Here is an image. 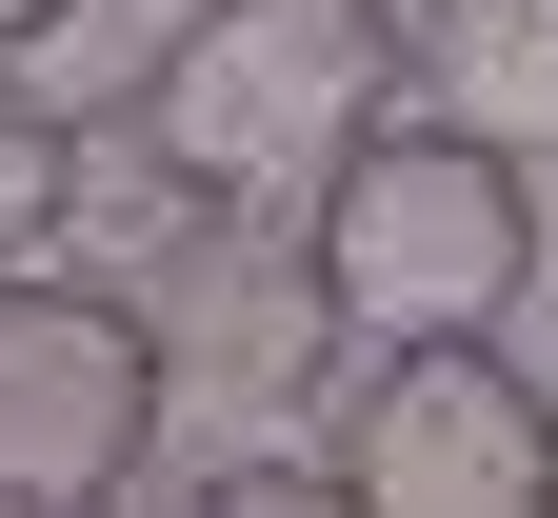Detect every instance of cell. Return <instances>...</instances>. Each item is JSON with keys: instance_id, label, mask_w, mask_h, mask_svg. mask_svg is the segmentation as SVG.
Returning <instances> with one entry per match:
<instances>
[{"instance_id": "cell-1", "label": "cell", "mask_w": 558, "mask_h": 518, "mask_svg": "<svg viewBox=\"0 0 558 518\" xmlns=\"http://www.w3.org/2000/svg\"><path fill=\"white\" fill-rule=\"evenodd\" d=\"M399 100H418L399 0H180L140 60V120L199 200H319Z\"/></svg>"}, {"instance_id": "cell-7", "label": "cell", "mask_w": 558, "mask_h": 518, "mask_svg": "<svg viewBox=\"0 0 558 518\" xmlns=\"http://www.w3.org/2000/svg\"><path fill=\"white\" fill-rule=\"evenodd\" d=\"M21 260H81V120L0 60V279Z\"/></svg>"}, {"instance_id": "cell-4", "label": "cell", "mask_w": 558, "mask_h": 518, "mask_svg": "<svg viewBox=\"0 0 558 518\" xmlns=\"http://www.w3.org/2000/svg\"><path fill=\"white\" fill-rule=\"evenodd\" d=\"M319 459L360 518H538L558 498V399L519 380V339H379L360 399L319 419Z\"/></svg>"}, {"instance_id": "cell-8", "label": "cell", "mask_w": 558, "mask_h": 518, "mask_svg": "<svg viewBox=\"0 0 558 518\" xmlns=\"http://www.w3.org/2000/svg\"><path fill=\"white\" fill-rule=\"evenodd\" d=\"M180 498H199V518H319V498H339V459H300V438H220Z\"/></svg>"}, {"instance_id": "cell-9", "label": "cell", "mask_w": 558, "mask_h": 518, "mask_svg": "<svg viewBox=\"0 0 558 518\" xmlns=\"http://www.w3.org/2000/svg\"><path fill=\"white\" fill-rule=\"evenodd\" d=\"M60 21H81V0H0V60H40V40H60Z\"/></svg>"}, {"instance_id": "cell-3", "label": "cell", "mask_w": 558, "mask_h": 518, "mask_svg": "<svg viewBox=\"0 0 558 518\" xmlns=\"http://www.w3.org/2000/svg\"><path fill=\"white\" fill-rule=\"evenodd\" d=\"M120 279H140V320H160V399L180 419H240V438L319 419V380H339V279L300 240V200H180Z\"/></svg>"}, {"instance_id": "cell-2", "label": "cell", "mask_w": 558, "mask_h": 518, "mask_svg": "<svg viewBox=\"0 0 558 518\" xmlns=\"http://www.w3.org/2000/svg\"><path fill=\"white\" fill-rule=\"evenodd\" d=\"M300 240L339 279V339H499L538 300V160H499L478 120L399 100L360 160L300 200Z\"/></svg>"}, {"instance_id": "cell-5", "label": "cell", "mask_w": 558, "mask_h": 518, "mask_svg": "<svg viewBox=\"0 0 558 518\" xmlns=\"http://www.w3.org/2000/svg\"><path fill=\"white\" fill-rule=\"evenodd\" d=\"M160 320L140 279H81V260H21L0 279V498H120L160 459Z\"/></svg>"}, {"instance_id": "cell-6", "label": "cell", "mask_w": 558, "mask_h": 518, "mask_svg": "<svg viewBox=\"0 0 558 518\" xmlns=\"http://www.w3.org/2000/svg\"><path fill=\"white\" fill-rule=\"evenodd\" d=\"M399 21L439 120H478L499 160H558V0H399Z\"/></svg>"}]
</instances>
